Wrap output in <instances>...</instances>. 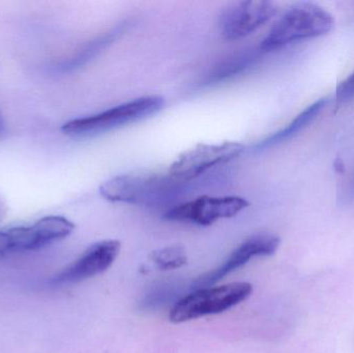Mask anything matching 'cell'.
<instances>
[{"label": "cell", "mask_w": 354, "mask_h": 353, "mask_svg": "<svg viewBox=\"0 0 354 353\" xmlns=\"http://www.w3.org/2000/svg\"><path fill=\"white\" fill-rule=\"evenodd\" d=\"M183 184L169 174H124L104 182L100 193L111 202L156 207L176 198Z\"/></svg>", "instance_id": "cell-1"}, {"label": "cell", "mask_w": 354, "mask_h": 353, "mask_svg": "<svg viewBox=\"0 0 354 353\" xmlns=\"http://www.w3.org/2000/svg\"><path fill=\"white\" fill-rule=\"evenodd\" d=\"M334 26V17L322 6L297 2L274 23L262 41L261 49L270 51L295 41L315 39L328 35Z\"/></svg>", "instance_id": "cell-2"}, {"label": "cell", "mask_w": 354, "mask_h": 353, "mask_svg": "<svg viewBox=\"0 0 354 353\" xmlns=\"http://www.w3.org/2000/svg\"><path fill=\"white\" fill-rule=\"evenodd\" d=\"M164 106L165 99L161 95H145L100 113L75 118L66 122L62 131L71 137L95 136L151 117L161 111Z\"/></svg>", "instance_id": "cell-3"}, {"label": "cell", "mask_w": 354, "mask_h": 353, "mask_svg": "<svg viewBox=\"0 0 354 353\" xmlns=\"http://www.w3.org/2000/svg\"><path fill=\"white\" fill-rule=\"evenodd\" d=\"M252 294L253 286L248 282L199 288L177 300L170 311L169 321L179 325L201 317L221 314L245 302Z\"/></svg>", "instance_id": "cell-4"}, {"label": "cell", "mask_w": 354, "mask_h": 353, "mask_svg": "<svg viewBox=\"0 0 354 353\" xmlns=\"http://www.w3.org/2000/svg\"><path fill=\"white\" fill-rule=\"evenodd\" d=\"M75 225L60 216H48L30 226L0 230V254L37 250L73 233Z\"/></svg>", "instance_id": "cell-5"}, {"label": "cell", "mask_w": 354, "mask_h": 353, "mask_svg": "<svg viewBox=\"0 0 354 353\" xmlns=\"http://www.w3.org/2000/svg\"><path fill=\"white\" fill-rule=\"evenodd\" d=\"M245 151V145L234 141L220 144L200 143L183 151L171 164L168 174L174 180L187 184L212 167L232 161Z\"/></svg>", "instance_id": "cell-6"}, {"label": "cell", "mask_w": 354, "mask_h": 353, "mask_svg": "<svg viewBox=\"0 0 354 353\" xmlns=\"http://www.w3.org/2000/svg\"><path fill=\"white\" fill-rule=\"evenodd\" d=\"M250 203L239 196H200L172 207L164 219L172 222L210 226L220 220L230 219L245 211Z\"/></svg>", "instance_id": "cell-7"}, {"label": "cell", "mask_w": 354, "mask_h": 353, "mask_svg": "<svg viewBox=\"0 0 354 353\" xmlns=\"http://www.w3.org/2000/svg\"><path fill=\"white\" fill-rule=\"evenodd\" d=\"M278 6L272 1H235L218 17V30L227 41H237L255 32L274 18Z\"/></svg>", "instance_id": "cell-8"}, {"label": "cell", "mask_w": 354, "mask_h": 353, "mask_svg": "<svg viewBox=\"0 0 354 353\" xmlns=\"http://www.w3.org/2000/svg\"><path fill=\"white\" fill-rule=\"evenodd\" d=\"M280 238L274 234H256L247 238L245 242L237 246L229 256L223 261L220 267L212 271L200 276L194 281V289L208 287L221 281L229 274L247 265L251 259L255 257L270 256L274 255L280 246Z\"/></svg>", "instance_id": "cell-9"}, {"label": "cell", "mask_w": 354, "mask_h": 353, "mask_svg": "<svg viewBox=\"0 0 354 353\" xmlns=\"http://www.w3.org/2000/svg\"><path fill=\"white\" fill-rule=\"evenodd\" d=\"M118 240H104L91 245L78 259L66 267L55 278L56 283H79L105 273L120 253Z\"/></svg>", "instance_id": "cell-10"}, {"label": "cell", "mask_w": 354, "mask_h": 353, "mask_svg": "<svg viewBox=\"0 0 354 353\" xmlns=\"http://www.w3.org/2000/svg\"><path fill=\"white\" fill-rule=\"evenodd\" d=\"M326 104V99H318L315 103L306 108L290 124H287L282 130L274 133V134L266 137V139L255 144L254 149H255V151H264V149L276 146V145L292 138L295 135L299 134L301 131H303L304 128H307L317 117L318 114L322 112V110H324Z\"/></svg>", "instance_id": "cell-11"}, {"label": "cell", "mask_w": 354, "mask_h": 353, "mask_svg": "<svg viewBox=\"0 0 354 353\" xmlns=\"http://www.w3.org/2000/svg\"><path fill=\"white\" fill-rule=\"evenodd\" d=\"M151 259L160 271H174L187 265V251L181 245H170L151 252Z\"/></svg>", "instance_id": "cell-12"}, {"label": "cell", "mask_w": 354, "mask_h": 353, "mask_svg": "<svg viewBox=\"0 0 354 353\" xmlns=\"http://www.w3.org/2000/svg\"><path fill=\"white\" fill-rule=\"evenodd\" d=\"M354 97V72L337 87L336 99L339 104L346 103Z\"/></svg>", "instance_id": "cell-13"}, {"label": "cell", "mask_w": 354, "mask_h": 353, "mask_svg": "<svg viewBox=\"0 0 354 353\" xmlns=\"http://www.w3.org/2000/svg\"><path fill=\"white\" fill-rule=\"evenodd\" d=\"M4 132V122L3 120H2L1 114H0V135Z\"/></svg>", "instance_id": "cell-14"}]
</instances>
